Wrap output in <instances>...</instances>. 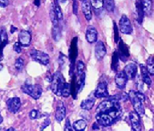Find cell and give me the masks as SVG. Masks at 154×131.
<instances>
[{
    "instance_id": "obj_1",
    "label": "cell",
    "mask_w": 154,
    "mask_h": 131,
    "mask_svg": "<svg viewBox=\"0 0 154 131\" xmlns=\"http://www.w3.org/2000/svg\"><path fill=\"white\" fill-rule=\"evenodd\" d=\"M96 114H106L116 121L122 114V109L120 102L109 97L108 100L103 101L99 104L96 109Z\"/></svg>"
},
{
    "instance_id": "obj_2",
    "label": "cell",
    "mask_w": 154,
    "mask_h": 131,
    "mask_svg": "<svg viewBox=\"0 0 154 131\" xmlns=\"http://www.w3.org/2000/svg\"><path fill=\"white\" fill-rule=\"evenodd\" d=\"M51 90L52 92L57 96H61V90L65 83L64 78L63 76L62 73L60 72H56V73L52 76L51 78Z\"/></svg>"
},
{
    "instance_id": "obj_3",
    "label": "cell",
    "mask_w": 154,
    "mask_h": 131,
    "mask_svg": "<svg viewBox=\"0 0 154 131\" xmlns=\"http://www.w3.org/2000/svg\"><path fill=\"white\" fill-rule=\"evenodd\" d=\"M22 91L34 99H38L42 94V87L38 85H25L22 86Z\"/></svg>"
},
{
    "instance_id": "obj_4",
    "label": "cell",
    "mask_w": 154,
    "mask_h": 131,
    "mask_svg": "<svg viewBox=\"0 0 154 131\" xmlns=\"http://www.w3.org/2000/svg\"><path fill=\"white\" fill-rule=\"evenodd\" d=\"M128 99L131 101L133 108L135 109V112L137 113L140 117L144 115V108L143 106V103L141 101H140L139 100L137 99L135 94V91L131 90L128 93Z\"/></svg>"
},
{
    "instance_id": "obj_5",
    "label": "cell",
    "mask_w": 154,
    "mask_h": 131,
    "mask_svg": "<svg viewBox=\"0 0 154 131\" xmlns=\"http://www.w3.org/2000/svg\"><path fill=\"white\" fill-rule=\"evenodd\" d=\"M30 55H31V57L33 59L34 61H37V62L40 63L41 64H43V65L48 64L49 61H50V57H49V56H48V54L42 51H38V50L33 49L30 52Z\"/></svg>"
},
{
    "instance_id": "obj_6",
    "label": "cell",
    "mask_w": 154,
    "mask_h": 131,
    "mask_svg": "<svg viewBox=\"0 0 154 131\" xmlns=\"http://www.w3.org/2000/svg\"><path fill=\"white\" fill-rule=\"evenodd\" d=\"M119 27H120V31L123 34L130 35L132 32V26L131 21L125 15H123L120 18V22H119Z\"/></svg>"
},
{
    "instance_id": "obj_7",
    "label": "cell",
    "mask_w": 154,
    "mask_h": 131,
    "mask_svg": "<svg viewBox=\"0 0 154 131\" xmlns=\"http://www.w3.org/2000/svg\"><path fill=\"white\" fill-rule=\"evenodd\" d=\"M124 73L127 80H132L136 77L137 73V66L136 64L130 63L125 66L124 68Z\"/></svg>"
},
{
    "instance_id": "obj_8",
    "label": "cell",
    "mask_w": 154,
    "mask_h": 131,
    "mask_svg": "<svg viewBox=\"0 0 154 131\" xmlns=\"http://www.w3.org/2000/svg\"><path fill=\"white\" fill-rule=\"evenodd\" d=\"M7 109L11 113L15 114L19 111V108L21 106V101L19 97H12L7 100Z\"/></svg>"
},
{
    "instance_id": "obj_9",
    "label": "cell",
    "mask_w": 154,
    "mask_h": 131,
    "mask_svg": "<svg viewBox=\"0 0 154 131\" xmlns=\"http://www.w3.org/2000/svg\"><path fill=\"white\" fill-rule=\"evenodd\" d=\"M31 33L26 30H22L19 34V43L21 46L28 47L31 44Z\"/></svg>"
},
{
    "instance_id": "obj_10",
    "label": "cell",
    "mask_w": 154,
    "mask_h": 131,
    "mask_svg": "<svg viewBox=\"0 0 154 131\" xmlns=\"http://www.w3.org/2000/svg\"><path fill=\"white\" fill-rule=\"evenodd\" d=\"M130 121L132 124V129L134 131H141V123H140V116L136 112H131L130 113Z\"/></svg>"
},
{
    "instance_id": "obj_11",
    "label": "cell",
    "mask_w": 154,
    "mask_h": 131,
    "mask_svg": "<svg viewBox=\"0 0 154 131\" xmlns=\"http://www.w3.org/2000/svg\"><path fill=\"white\" fill-rule=\"evenodd\" d=\"M96 118L97 124H100L103 126H109L115 121L111 117L103 114H96Z\"/></svg>"
},
{
    "instance_id": "obj_12",
    "label": "cell",
    "mask_w": 154,
    "mask_h": 131,
    "mask_svg": "<svg viewBox=\"0 0 154 131\" xmlns=\"http://www.w3.org/2000/svg\"><path fill=\"white\" fill-rule=\"evenodd\" d=\"M95 97L96 98H102V97H108V89H107V83H99L96 91H95Z\"/></svg>"
},
{
    "instance_id": "obj_13",
    "label": "cell",
    "mask_w": 154,
    "mask_h": 131,
    "mask_svg": "<svg viewBox=\"0 0 154 131\" xmlns=\"http://www.w3.org/2000/svg\"><path fill=\"white\" fill-rule=\"evenodd\" d=\"M106 48L105 45L102 41H98L96 43L95 47V55L97 60L100 61L106 55Z\"/></svg>"
},
{
    "instance_id": "obj_14",
    "label": "cell",
    "mask_w": 154,
    "mask_h": 131,
    "mask_svg": "<svg viewBox=\"0 0 154 131\" xmlns=\"http://www.w3.org/2000/svg\"><path fill=\"white\" fill-rule=\"evenodd\" d=\"M97 36H98V33H97L96 28L93 26H88L86 32L87 41L90 44L96 43L97 40Z\"/></svg>"
},
{
    "instance_id": "obj_15",
    "label": "cell",
    "mask_w": 154,
    "mask_h": 131,
    "mask_svg": "<svg viewBox=\"0 0 154 131\" xmlns=\"http://www.w3.org/2000/svg\"><path fill=\"white\" fill-rule=\"evenodd\" d=\"M118 53V56H120V58L121 59V61L125 62L127 61V59L129 56V51H128V48L127 45L122 41L120 40V44H119V52Z\"/></svg>"
},
{
    "instance_id": "obj_16",
    "label": "cell",
    "mask_w": 154,
    "mask_h": 131,
    "mask_svg": "<svg viewBox=\"0 0 154 131\" xmlns=\"http://www.w3.org/2000/svg\"><path fill=\"white\" fill-rule=\"evenodd\" d=\"M127 78L125 76V73L124 72H119V73H116V75L115 77V82L116 85L117 86L119 89H122L124 88L125 87V85H126V83H127Z\"/></svg>"
},
{
    "instance_id": "obj_17",
    "label": "cell",
    "mask_w": 154,
    "mask_h": 131,
    "mask_svg": "<svg viewBox=\"0 0 154 131\" xmlns=\"http://www.w3.org/2000/svg\"><path fill=\"white\" fill-rule=\"evenodd\" d=\"M65 115H66V108L62 102H60V104H58L57 108H56V111H55L56 121L58 122H61L65 117Z\"/></svg>"
},
{
    "instance_id": "obj_18",
    "label": "cell",
    "mask_w": 154,
    "mask_h": 131,
    "mask_svg": "<svg viewBox=\"0 0 154 131\" xmlns=\"http://www.w3.org/2000/svg\"><path fill=\"white\" fill-rule=\"evenodd\" d=\"M82 11L84 13V16L86 18V20L88 21H90L92 18V13H91V5L88 1H84L82 2Z\"/></svg>"
},
{
    "instance_id": "obj_19",
    "label": "cell",
    "mask_w": 154,
    "mask_h": 131,
    "mask_svg": "<svg viewBox=\"0 0 154 131\" xmlns=\"http://www.w3.org/2000/svg\"><path fill=\"white\" fill-rule=\"evenodd\" d=\"M136 9H137V20L139 23H141L142 21H143V17H144V10H143V7H142L141 0H137Z\"/></svg>"
},
{
    "instance_id": "obj_20",
    "label": "cell",
    "mask_w": 154,
    "mask_h": 131,
    "mask_svg": "<svg viewBox=\"0 0 154 131\" xmlns=\"http://www.w3.org/2000/svg\"><path fill=\"white\" fill-rule=\"evenodd\" d=\"M142 7L144 10V14L150 15L152 11V0H141Z\"/></svg>"
},
{
    "instance_id": "obj_21",
    "label": "cell",
    "mask_w": 154,
    "mask_h": 131,
    "mask_svg": "<svg viewBox=\"0 0 154 131\" xmlns=\"http://www.w3.org/2000/svg\"><path fill=\"white\" fill-rule=\"evenodd\" d=\"M8 43V37L5 30L0 31V53L2 54V50Z\"/></svg>"
},
{
    "instance_id": "obj_22",
    "label": "cell",
    "mask_w": 154,
    "mask_h": 131,
    "mask_svg": "<svg viewBox=\"0 0 154 131\" xmlns=\"http://www.w3.org/2000/svg\"><path fill=\"white\" fill-rule=\"evenodd\" d=\"M95 104V99L94 98H88L83 101L80 104V107L84 110H90L93 108Z\"/></svg>"
},
{
    "instance_id": "obj_23",
    "label": "cell",
    "mask_w": 154,
    "mask_h": 131,
    "mask_svg": "<svg viewBox=\"0 0 154 131\" xmlns=\"http://www.w3.org/2000/svg\"><path fill=\"white\" fill-rule=\"evenodd\" d=\"M76 42H77V38H74L73 41H72L71 47H70V58L72 60V62H74L75 56L77 55V48H76Z\"/></svg>"
},
{
    "instance_id": "obj_24",
    "label": "cell",
    "mask_w": 154,
    "mask_h": 131,
    "mask_svg": "<svg viewBox=\"0 0 154 131\" xmlns=\"http://www.w3.org/2000/svg\"><path fill=\"white\" fill-rule=\"evenodd\" d=\"M87 126V122L84 120H78L73 124V128L75 131H84Z\"/></svg>"
},
{
    "instance_id": "obj_25",
    "label": "cell",
    "mask_w": 154,
    "mask_h": 131,
    "mask_svg": "<svg viewBox=\"0 0 154 131\" xmlns=\"http://www.w3.org/2000/svg\"><path fill=\"white\" fill-rule=\"evenodd\" d=\"M50 18L52 23L53 27H58L59 26V20L57 19V16L55 15V9H54V6H51L50 10Z\"/></svg>"
},
{
    "instance_id": "obj_26",
    "label": "cell",
    "mask_w": 154,
    "mask_h": 131,
    "mask_svg": "<svg viewBox=\"0 0 154 131\" xmlns=\"http://www.w3.org/2000/svg\"><path fill=\"white\" fill-rule=\"evenodd\" d=\"M103 6L108 11L112 12L115 9V2L114 0H103Z\"/></svg>"
},
{
    "instance_id": "obj_27",
    "label": "cell",
    "mask_w": 154,
    "mask_h": 131,
    "mask_svg": "<svg viewBox=\"0 0 154 131\" xmlns=\"http://www.w3.org/2000/svg\"><path fill=\"white\" fill-rule=\"evenodd\" d=\"M90 5L96 11L101 10L103 6V0H90Z\"/></svg>"
},
{
    "instance_id": "obj_28",
    "label": "cell",
    "mask_w": 154,
    "mask_h": 131,
    "mask_svg": "<svg viewBox=\"0 0 154 131\" xmlns=\"http://www.w3.org/2000/svg\"><path fill=\"white\" fill-rule=\"evenodd\" d=\"M71 94V85L68 83H64L61 90V96L64 97H68Z\"/></svg>"
},
{
    "instance_id": "obj_29",
    "label": "cell",
    "mask_w": 154,
    "mask_h": 131,
    "mask_svg": "<svg viewBox=\"0 0 154 131\" xmlns=\"http://www.w3.org/2000/svg\"><path fill=\"white\" fill-rule=\"evenodd\" d=\"M147 70L149 74L151 76L154 75V64H153V61H152V57H149V60L147 61Z\"/></svg>"
},
{
    "instance_id": "obj_30",
    "label": "cell",
    "mask_w": 154,
    "mask_h": 131,
    "mask_svg": "<svg viewBox=\"0 0 154 131\" xmlns=\"http://www.w3.org/2000/svg\"><path fill=\"white\" fill-rule=\"evenodd\" d=\"M52 36L53 38L55 39V41H59L61 37V32H60V27H53L52 30Z\"/></svg>"
},
{
    "instance_id": "obj_31",
    "label": "cell",
    "mask_w": 154,
    "mask_h": 131,
    "mask_svg": "<svg viewBox=\"0 0 154 131\" xmlns=\"http://www.w3.org/2000/svg\"><path fill=\"white\" fill-rule=\"evenodd\" d=\"M24 65V61L22 58H18L15 61V63H14V67L18 71H21L23 68Z\"/></svg>"
},
{
    "instance_id": "obj_32",
    "label": "cell",
    "mask_w": 154,
    "mask_h": 131,
    "mask_svg": "<svg viewBox=\"0 0 154 131\" xmlns=\"http://www.w3.org/2000/svg\"><path fill=\"white\" fill-rule=\"evenodd\" d=\"M76 68H77V73H78V74H79V75H81V74H83V73H84V64L81 61H79L78 62H77Z\"/></svg>"
},
{
    "instance_id": "obj_33",
    "label": "cell",
    "mask_w": 154,
    "mask_h": 131,
    "mask_svg": "<svg viewBox=\"0 0 154 131\" xmlns=\"http://www.w3.org/2000/svg\"><path fill=\"white\" fill-rule=\"evenodd\" d=\"M29 117H30V118L31 120H35V119H37L38 117H40V114H39V112L38 110H36V109H33V110H31L30 113H29Z\"/></svg>"
},
{
    "instance_id": "obj_34",
    "label": "cell",
    "mask_w": 154,
    "mask_h": 131,
    "mask_svg": "<svg viewBox=\"0 0 154 131\" xmlns=\"http://www.w3.org/2000/svg\"><path fill=\"white\" fill-rule=\"evenodd\" d=\"M66 61H67V57H66V56L63 55L62 52H60V57H59V62H60V66L64 65L65 63H66Z\"/></svg>"
},
{
    "instance_id": "obj_35",
    "label": "cell",
    "mask_w": 154,
    "mask_h": 131,
    "mask_svg": "<svg viewBox=\"0 0 154 131\" xmlns=\"http://www.w3.org/2000/svg\"><path fill=\"white\" fill-rule=\"evenodd\" d=\"M135 94H136V97L138 100H139L140 101H141L142 103L145 101V97H144V95L143 94V92H135Z\"/></svg>"
},
{
    "instance_id": "obj_36",
    "label": "cell",
    "mask_w": 154,
    "mask_h": 131,
    "mask_svg": "<svg viewBox=\"0 0 154 131\" xmlns=\"http://www.w3.org/2000/svg\"><path fill=\"white\" fill-rule=\"evenodd\" d=\"M14 51H16L17 53H20V52H21V51H22L21 45L19 44V42H16V43L14 44Z\"/></svg>"
},
{
    "instance_id": "obj_37",
    "label": "cell",
    "mask_w": 154,
    "mask_h": 131,
    "mask_svg": "<svg viewBox=\"0 0 154 131\" xmlns=\"http://www.w3.org/2000/svg\"><path fill=\"white\" fill-rule=\"evenodd\" d=\"M120 95V101H126L128 100V94L126 92H122Z\"/></svg>"
},
{
    "instance_id": "obj_38",
    "label": "cell",
    "mask_w": 154,
    "mask_h": 131,
    "mask_svg": "<svg viewBox=\"0 0 154 131\" xmlns=\"http://www.w3.org/2000/svg\"><path fill=\"white\" fill-rule=\"evenodd\" d=\"M9 4L8 0H0V7L1 8H6Z\"/></svg>"
},
{
    "instance_id": "obj_39",
    "label": "cell",
    "mask_w": 154,
    "mask_h": 131,
    "mask_svg": "<svg viewBox=\"0 0 154 131\" xmlns=\"http://www.w3.org/2000/svg\"><path fill=\"white\" fill-rule=\"evenodd\" d=\"M117 27L116 25L114 23V32H115V42L116 43H118V38H119V36H118V32H117Z\"/></svg>"
},
{
    "instance_id": "obj_40",
    "label": "cell",
    "mask_w": 154,
    "mask_h": 131,
    "mask_svg": "<svg viewBox=\"0 0 154 131\" xmlns=\"http://www.w3.org/2000/svg\"><path fill=\"white\" fill-rule=\"evenodd\" d=\"M49 124H50V121H49V120H46V121L43 122V125H42V126H41V130H43V129L46 128Z\"/></svg>"
},
{
    "instance_id": "obj_41",
    "label": "cell",
    "mask_w": 154,
    "mask_h": 131,
    "mask_svg": "<svg viewBox=\"0 0 154 131\" xmlns=\"http://www.w3.org/2000/svg\"><path fill=\"white\" fill-rule=\"evenodd\" d=\"M66 131H72V127L69 125V120L68 119L67 120V123H66Z\"/></svg>"
},
{
    "instance_id": "obj_42",
    "label": "cell",
    "mask_w": 154,
    "mask_h": 131,
    "mask_svg": "<svg viewBox=\"0 0 154 131\" xmlns=\"http://www.w3.org/2000/svg\"><path fill=\"white\" fill-rule=\"evenodd\" d=\"M17 31V28L15 27H14V26H11V32L12 34H13V33H14V32H16Z\"/></svg>"
},
{
    "instance_id": "obj_43",
    "label": "cell",
    "mask_w": 154,
    "mask_h": 131,
    "mask_svg": "<svg viewBox=\"0 0 154 131\" xmlns=\"http://www.w3.org/2000/svg\"><path fill=\"white\" fill-rule=\"evenodd\" d=\"M35 4L37 7H39V5H40V0H35Z\"/></svg>"
},
{
    "instance_id": "obj_44",
    "label": "cell",
    "mask_w": 154,
    "mask_h": 131,
    "mask_svg": "<svg viewBox=\"0 0 154 131\" xmlns=\"http://www.w3.org/2000/svg\"><path fill=\"white\" fill-rule=\"evenodd\" d=\"M58 1H59L60 3H63V4H64V3H67L68 0H58Z\"/></svg>"
},
{
    "instance_id": "obj_45",
    "label": "cell",
    "mask_w": 154,
    "mask_h": 131,
    "mask_svg": "<svg viewBox=\"0 0 154 131\" xmlns=\"http://www.w3.org/2000/svg\"><path fill=\"white\" fill-rule=\"evenodd\" d=\"M6 131H16V130H15V129H14L13 127H11V128H9L8 129H7Z\"/></svg>"
},
{
    "instance_id": "obj_46",
    "label": "cell",
    "mask_w": 154,
    "mask_h": 131,
    "mask_svg": "<svg viewBox=\"0 0 154 131\" xmlns=\"http://www.w3.org/2000/svg\"><path fill=\"white\" fill-rule=\"evenodd\" d=\"M2 121H3V118H2V117L1 116V114H0V124L2 123Z\"/></svg>"
},
{
    "instance_id": "obj_47",
    "label": "cell",
    "mask_w": 154,
    "mask_h": 131,
    "mask_svg": "<svg viewBox=\"0 0 154 131\" xmlns=\"http://www.w3.org/2000/svg\"><path fill=\"white\" fill-rule=\"evenodd\" d=\"M2 68H3V65H2V64H0V71L2 70Z\"/></svg>"
},
{
    "instance_id": "obj_48",
    "label": "cell",
    "mask_w": 154,
    "mask_h": 131,
    "mask_svg": "<svg viewBox=\"0 0 154 131\" xmlns=\"http://www.w3.org/2000/svg\"><path fill=\"white\" fill-rule=\"evenodd\" d=\"M2 56H3V55L0 53V61H1V60H2Z\"/></svg>"
},
{
    "instance_id": "obj_49",
    "label": "cell",
    "mask_w": 154,
    "mask_h": 131,
    "mask_svg": "<svg viewBox=\"0 0 154 131\" xmlns=\"http://www.w3.org/2000/svg\"><path fill=\"white\" fill-rule=\"evenodd\" d=\"M81 2H84V1H87V0H80Z\"/></svg>"
}]
</instances>
